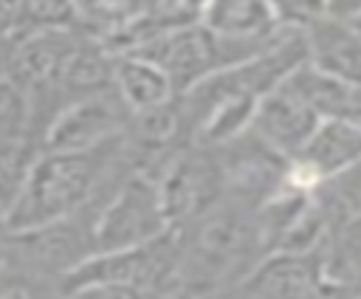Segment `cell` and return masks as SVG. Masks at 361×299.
<instances>
[{"instance_id":"obj_1","label":"cell","mask_w":361,"mask_h":299,"mask_svg":"<svg viewBox=\"0 0 361 299\" xmlns=\"http://www.w3.org/2000/svg\"><path fill=\"white\" fill-rule=\"evenodd\" d=\"M133 169L138 164L127 133L90 150H39L3 217V234L42 228L104 203Z\"/></svg>"},{"instance_id":"obj_3","label":"cell","mask_w":361,"mask_h":299,"mask_svg":"<svg viewBox=\"0 0 361 299\" xmlns=\"http://www.w3.org/2000/svg\"><path fill=\"white\" fill-rule=\"evenodd\" d=\"M169 231L172 223L166 217L155 178L141 169H133L99 209L93 231L96 254L138 248L161 240Z\"/></svg>"},{"instance_id":"obj_12","label":"cell","mask_w":361,"mask_h":299,"mask_svg":"<svg viewBox=\"0 0 361 299\" xmlns=\"http://www.w3.org/2000/svg\"><path fill=\"white\" fill-rule=\"evenodd\" d=\"M39 28L31 0H0V39H23Z\"/></svg>"},{"instance_id":"obj_10","label":"cell","mask_w":361,"mask_h":299,"mask_svg":"<svg viewBox=\"0 0 361 299\" xmlns=\"http://www.w3.org/2000/svg\"><path fill=\"white\" fill-rule=\"evenodd\" d=\"M200 23L228 37H262L282 25L271 0H209Z\"/></svg>"},{"instance_id":"obj_16","label":"cell","mask_w":361,"mask_h":299,"mask_svg":"<svg viewBox=\"0 0 361 299\" xmlns=\"http://www.w3.org/2000/svg\"><path fill=\"white\" fill-rule=\"evenodd\" d=\"M344 121H353L355 127H361V82H353L350 90H347V99H344V107H341V116Z\"/></svg>"},{"instance_id":"obj_19","label":"cell","mask_w":361,"mask_h":299,"mask_svg":"<svg viewBox=\"0 0 361 299\" xmlns=\"http://www.w3.org/2000/svg\"><path fill=\"white\" fill-rule=\"evenodd\" d=\"M8 262H11V254H8V245H6V240H3V234H0V271H3Z\"/></svg>"},{"instance_id":"obj_17","label":"cell","mask_w":361,"mask_h":299,"mask_svg":"<svg viewBox=\"0 0 361 299\" xmlns=\"http://www.w3.org/2000/svg\"><path fill=\"white\" fill-rule=\"evenodd\" d=\"M324 6L330 17H338L347 23H355L361 17V0H324Z\"/></svg>"},{"instance_id":"obj_5","label":"cell","mask_w":361,"mask_h":299,"mask_svg":"<svg viewBox=\"0 0 361 299\" xmlns=\"http://www.w3.org/2000/svg\"><path fill=\"white\" fill-rule=\"evenodd\" d=\"M361 164V127L344 118H322L305 150L288 161L285 183L313 192L322 181Z\"/></svg>"},{"instance_id":"obj_13","label":"cell","mask_w":361,"mask_h":299,"mask_svg":"<svg viewBox=\"0 0 361 299\" xmlns=\"http://www.w3.org/2000/svg\"><path fill=\"white\" fill-rule=\"evenodd\" d=\"M271 6L276 20L290 28H307L313 20L327 14L324 0H271Z\"/></svg>"},{"instance_id":"obj_14","label":"cell","mask_w":361,"mask_h":299,"mask_svg":"<svg viewBox=\"0 0 361 299\" xmlns=\"http://www.w3.org/2000/svg\"><path fill=\"white\" fill-rule=\"evenodd\" d=\"M65 299H172V296H164L155 291H138V288L96 282V285H82V288L68 291Z\"/></svg>"},{"instance_id":"obj_9","label":"cell","mask_w":361,"mask_h":299,"mask_svg":"<svg viewBox=\"0 0 361 299\" xmlns=\"http://www.w3.org/2000/svg\"><path fill=\"white\" fill-rule=\"evenodd\" d=\"M113 87L121 96V102L130 107L133 116L158 110L178 99V90H175L169 73L141 54L116 56Z\"/></svg>"},{"instance_id":"obj_2","label":"cell","mask_w":361,"mask_h":299,"mask_svg":"<svg viewBox=\"0 0 361 299\" xmlns=\"http://www.w3.org/2000/svg\"><path fill=\"white\" fill-rule=\"evenodd\" d=\"M257 209L259 206L223 195L214 206L178 228L183 299H214L268 257Z\"/></svg>"},{"instance_id":"obj_11","label":"cell","mask_w":361,"mask_h":299,"mask_svg":"<svg viewBox=\"0 0 361 299\" xmlns=\"http://www.w3.org/2000/svg\"><path fill=\"white\" fill-rule=\"evenodd\" d=\"M23 141H34L28 99L17 82L0 79V144H23Z\"/></svg>"},{"instance_id":"obj_20","label":"cell","mask_w":361,"mask_h":299,"mask_svg":"<svg viewBox=\"0 0 361 299\" xmlns=\"http://www.w3.org/2000/svg\"><path fill=\"white\" fill-rule=\"evenodd\" d=\"M0 234H3V223H0Z\"/></svg>"},{"instance_id":"obj_7","label":"cell","mask_w":361,"mask_h":299,"mask_svg":"<svg viewBox=\"0 0 361 299\" xmlns=\"http://www.w3.org/2000/svg\"><path fill=\"white\" fill-rule=\"evenodd\" d=\"M319 276V254H268L214 299H307Z\"/></svg>"},{"instance_id":"obj_8","label":"cell","mask_w":361,"mask_h":299,"mask_svg":"<svg viewBox=\"0 0 361 299\" xmlns=\"http://www.w3.org/2000/svg\"><path fill=\"white\" fill-rule=\"evenodd\" d=\"M305 31L307 62L341 82H361V31L338 17H319Z\"/></svg>"},{"instance_id":"obj_18","label":"cell","mask_w":361,"mask_h":299,"mask_svg":"<svg viewBox=\"0 0 361 299\" xmlns=\"http://www.w3.org/2000/svg\"><path fill=\"white\" fill-rule=\"evenodd\" d=\"M20 39H0V79H11V65H14V51Z\"/></svg>"},{"instance_id":"obj_6","label":"cell","mask_w":361,"mask_h":299,"mask_svg":"<svg viewBox=\"0 0 361 299\" xmlns=\"http://www.w3.org/2000/svg\"><path fill=\"white\" fill-rule=\"evenodd\" d=\"M322 116L305 102V96L285 79L279 87L268 90L254 110V121H251V133L276 155H282L285 161H293L307 138L313 135V130L319 127Z\"/></svg>"},{"instance_id":"obj_4","label":"cell","mask_w":361,"mask_h":299,"mask_svg":"<svg viewBox=\"0 0 361 299\" xmlns=\"http://www.w3.org/2000/svg\"><path fill=\"white\" fill-rule=\"evenodd\" d=\"M130 124V107L121 102L116 87H110L62 107L42 135V150H90L124 135Z\"/></svg>"},{"instance_id":"obj_15","label":"cell","mask_w":361,"mask_h":299,"mask_svg":"<svg viewBox=\"0 0 361 299\" xmlns=\"http://www.w3.org/2000/svg\"><path fill=\"white\" fill-rule=\"evenodd\" d=\"M31 8L39 25H68L76 0H31Z\"/></svg>"}]
</instances>
